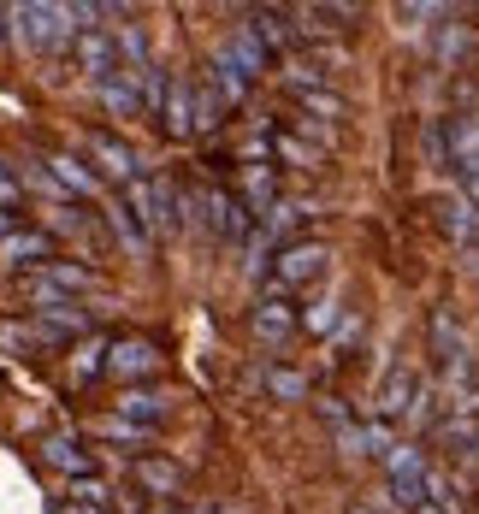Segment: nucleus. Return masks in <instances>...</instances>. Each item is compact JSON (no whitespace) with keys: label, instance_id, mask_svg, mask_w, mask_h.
<instances>
[{"label":"nucleus","instance_id":"3","mask_svg":"<svg viewBox=\"0 0 479 514\" xmlns=\"http://www.w3.org/2000/svg\"><path fill=\"white\" fill-rule=\"evenodd\" d=\"M326 243H284L273 260V290H308L314 278H326Z\"/></svg>","mask_w":479,"mask_h":514},{"label":"nucleus","instance_id":"2","mask_svg":"<svg viewBox=\"0 0 479 514\" xmlns=\"http://www.w3.org/2000/svg\"><path fill=\"white\" fill-rule=\"evenodd\" d=\"M125 201H131V213L142 219L148 237H172V231H178V207H184V195L172 190V178L142 172L137 184H125Z\"/></svg>","mask_w":479,"mask_h":514},{"label":"nucleus","instance_id":"28","mask_svg":"<svg viewBox=\"0 0 479 514\" xmlns=\"http://www.w3.org/2000/svg\"><path fill=\"white\" fill-rule=\"evenodd\" d=\"M12 201H24V178H18V166L0 160V207L12 213Z\"/></svg>","mask_w":479,"mask_h":514},{"label":"nucleus","instance_id":"25","mask_svg":"<svg viewBox=\"0 0 479 514\" xmlns=\"http://www.w3.org/2000/svg\"><path fill=\"white\" fill-rule=\"evenodd\" d=\"M302 325H308V331H332V325H338V302H332V296L308 302V308H302Z\"/></svg>","mask_w":479,"mask_h":514},{"label":"nucleus","instance_id":"36","mask_svg":"<svg viewBox=\"0 0 479 514\" xmlns=\"http://www.w3.org/2000/svg\"><path fill=\"white\" fill-rule=\"evenodd\" d=\"M474 461H479V455H474Z\"/></svg>","mask_w":479,"mask_h":514},{"label":"nucleus","instance_id":"9","mask_svg":"<svg viewBox=\"0 0 479 514\" xmlns=\"http://www.w3.org/2000/svg\"><path fill=\"white\" fill-rule=\"evenodd\" d=\"M414 396H420L414 373L409 367H391V373L379 379V396H373V420H409Z\"/></svg>","mask_w":479,"mask_h":514},{"label":"nucleus","instance_id":"20","mask_svg":"<svg viewBox=\"0 0 479 514\" xmlns=\"http://www.w3.org/2000/svg\"><path fill=\"white\" fill-rule=\"evenodd\" d=\"M261 385H267V396H278V402H308V373H296V367L267 361V367H261Z\"/></svg>","mask_w":479,"mask_h":514},{"label":"nucleus","instance_id":"19","mask_svg":"<svg viewBox=\"0 0 479 514\" xmlns=\"http://www.w3.org/2000/svg\"><path fill=\"white\" fill-rule=\"evenodd\" d=\"M107 225H113V237H119L131 255H148V231H142V219L131 213V201H125V195L107 207Z\"/></svg>","mask_w":479,"mask_h":514},{"label":"nucleus","instance_id":"15","mask_svg":"<svg viewBox=\"0 0 479 514\" xmlns=\"http://www.w3.org/2000/svg\"><path fill=\"white\" fill-rule=\"evenodd\" d=\"M42 166L54 172V184H60V190H71V195H101V184H95V172H89V166H83V160H77L71 148H60V154H48Z\"/></svg>","mask_w":479,"mask_h":514},{"label":"nucleus","instance_id":"12","mask_svg":"<svg viewBox=\"0 0 479 514\" xmlns=\"http://www.w3.org/2000/svg\"><path fill=\"white\" fill-rule=\"evenodd\" d=\"M89 154H95V160H101V172H107V178H119V184H137V178H142L137 154H131L119 136H107V130H95V136H89Z\"/></svg>","mask_w":479,"mask_h":514},{"label":"nucleus","instance_id":"35","mask_svg":"<svg viewBox=\"0 0 479 514\" xmlns=\"http://www.w3.org/2000/svg\"><path fill=\"white\" fill-rule=\"evenodd\" d=\"M190 514H207V509H190Z\"/></svg>","mask_w":479,"mask_h":514},{"label":"nucleus","instance_id":"22","mask_svg":"<svg viewBox=\"0 0 479 514\" xmlns=\"http://www.w3.org/2000/svg\"><path fill=\"white\" fill-rule=\"evenodd\" d=\"M273 160H284V166H296V172H314V166H320V148H308L302 136L278 130V136H273Z\"/></svg>","mask_w":479,"mask_h":514},{"label":"nucleus","instance_id":"24","mask_svg":"<svg viewBox=\"0 0 479 514\" xmlns=\"http://www.w3.org/2000/svg\"><path fill=\"white\" fill-rule=\"evenodd\" d=\"M290 95H296L308 113H320V119H338V113H343V101L332 95V89H290Z\"/></svg>","mask_w":479,"mask_h":514},{"label":"nucleus","instance_id":"32","mask_svg":"<svg viewBox=\"0 0 479 514\" xmlns=\"http://www.w3.org/2000/svg\"><path fill=\"white\" fill-rule=\"evenodd\" d=\"M414 514H456V509H444V503H420Z\"/></svg>","mask_w":479,"mask_h":514},{"label":"nucleus","instance_id":"21","mask_svg":"<svg viewBox=\"0 0 479 514\" xmlns=\"http://www.w3.org/2000/svg\"><path fill=\"white\" fill-rule=\"evenodd\" d=\"M36 320L48 337H71V331H89V314L83 308H71V302H54V308H36Z\"/></svg>","mask_w":479,"mask_h":514},{"label":"nucleus","instance_id":"11","mask_svg":"<svg viewBox=\"0 0 479 514\" xmlns=\"http://www.w3.org/2000/svg\"><path fill=\"white\" fill-rule=\"evenodd\" d=\"M0 266H54V237L48 231H12L6 243H0Z\"/></svg>","mask_w":479,"mask_h":514},{"label":"nucleus","instance_id":"10","mask_svg":"<svg viewBox=\"0 0 479 514\" xmlns=\"http://www.w3.org/2000/svg\"><path fill=\"white\" fill-rule=\"evenodd\" d=\"M296 325H302V320L290 314L284 290H273V284H267V290H261V302H255V337H261V343H284Z\"/></svg>","mask_w":479,"mask_h":514},{"label":"nucleus","instance_id":"17","mask_svg":"<svg viewBox=\"0 0 479 514\" xmlns=\"http://www.w3.org/2000/svg\"><path fill=\"white\" fill-rule=\"evenodd\" d=\"M160 125H166V136H196V83H172Z\"/></svg>","mask_w":479,"mask_h":514},{"label":"nucleus","instance_id":"26","mask_svg":"<svg viewBox=\"0 0 479 514\" xmlns=\"http://www.w3.org/2000/svg\"><path fill=\"white\" fill-rule=\"evenodd\" d=\"M66 497H71V503H89V509H107V503H113V491H107L101 479H77Z\"/></svg>","mask_w":479,"mask_h":514},{"label":"nucleus","instance_id":"29","mask_svg":"<svg viewBox=\"0 0 479 514\" xmlns=\"http://www.w3.org/2000/svg\"><path fill=\"white\" fill-rule=\"evenodd\" d=\"M0 349H12V355L24 349V355H30V349H36V337H30L24 325H0Z\"/></svg>","mask_w":479,"mask_h":514},{"label":"nucleus","instance_id":"27","mask_svg":"<svg viewBox=\"0 0 479 514\" xmlns=\"http://www.w3.org/2000/svg\"><path fill=\"white\" fill-rule=\"evenodd\" d=\"M219 113H225V101L202 83V89H196V130H213V125H219Z\"/></svg>","mask_w":479,"mask_h":514},{"label":"nucleus","instance_id":"30","mask_svg":"<svg viewBox=\"0 0 479 514\" xmlns=\"http://www.w3.org/2000/svg\"><path fill=\"white\" fill-rule=\"evenodd\" d=\"M54 514H107V509H89V503H71V497H66V503H60Z\"/></svg>","mask_w":479,"mask_h":514},{"label":"nucleus","instance_id":"33","mask_svg":"<svg viewBox=\"0 0 479 514\" xmlns=\"http://www.w3.org/2000/svg\"><path fill=\"white\" fill-rule=\"evenodd\" d=\"M0 18H12V6H0Z\"/></svg>","mask_w":479,"mask_h":514},{"label":"nucleus","instance_id":"13","mask_svg":"<svg viewBox=\"0 0 479 514\" xmlns=\"http://www.w3.org/2000/svg\"><path fill=\"white\" fill-rule=\"evenodd\" d=\"M95 89H101V107H107L113 119H142V113H148L131 71H119V77H107V83H95Z\"/></svg>","mask_w":479,"mask_h":514},{"label":"nucleus","instance_id":"1","mask_svg":"<svg viewBox=\"0 0 479 514\" xmlns=\"http://www.w3.org/2000/svg\"><path fill=\"white\" fill-rule=\"evenodd\" d=\"M12 30H18V42H30V48H42V54H66L77 48V18H71V6H48V0H24V6H12Z\"/></svg>","mask_w":479,"mask_h":514},{"label":"nucleus","instance_id":"8","mask_svg":"<svg viewBox=\"0 0 479 514\" xmlns=\"http://www.w3.org/2000/svg\"><path fill=\"white\" fill-rule=\"evenodd\" d=\"M42 461H48L54 473H66L71 485H77V479H95V461L77 444V432H48V438H42Z\"/></svg>","mask_w":479,"mask_h":514},{"label":"nucleus","instance_id":"31","mask_svg":"<svg viewBox=\"0 0 479 514\" xmlns=\"http://www.w3.org/2000/svg\"><path fill=\"white\" fill-rule=\"evenodd\" d=\"M6 237H12V213L0 207V243H6Z\"/></svg>","mask_w":479,"mask_h":514},{"label":"nucleus","instance_id":"7","mask_svg":"<svg viewBox=\"0 0 479 514\" xmlns=\"http://www.w3.org/2000/svg\"><path fill=\"white\" fill-rule=\"evenodd\" d=\"M426 331H432V355H438V361H444V367L456 373V367L468 361V337H462V314H456L450 302H438V308H432V325H426Z\"/></svg>","mask_w":479,"mask_h":514},{"label":"nucleus","instance_id":"4","mask_svg":"<svg viewBox=\"0 0 479 514\" xmlns=\"http://www.w3.org/2000/svg\"><path fill=\"white\" fill-rule=\"evenodd\" d=\"M166 367V355H160V343H148V337H119V343H107V373L113 379H154Z\"/></svg>","mask_w":479,"mask_h":514},{"label":"nucleus","instance_id":"18","mask_svg":"<svg viewBox=\"0 0 479 514\" xmlns=\"http://www.w3.org/2000/svg\"><path fill=\"white\" fill-rule=\"evenodd\" d=\"M207 89H213L225 107H243V101H249V77L225 60V54H213V65H207Z\"/></svg>","mask_w":479,"mask_h":514},{"label":"nucleus","instance_id":"5","mask_svg":"<svg viewBox=\"0 0 479 514\" xmlns=\"http://www.w3.org/2000/svg\"><path fill=\"white\" fill-rule=\"evenodd\" d=\"M213 54H225V60H231L237 71H243V77H249V83H255V77L267 71V60H273V48L261 42V30H255V24H237V30H231V36H225Z\"/></svg>","mask_w":479,"mask_h":514},{"label":"nucleus","instance_id":"34","mask_svg":"<svg viewBox=\"0 0 479 514\" xmlns=\"http://www.w3.org/2000/svg\"><path fill=\"white\" fill-rule=\"evenodd\" d=\"M148 514H172V509H148Z\"/></svg>","mask_w":479,"mask_h":514},{"label":"nucleus","instance_id":"16","mask_svg":"<svg viewBox=\"0 0 479 514\" xmlns=\"http://www.w3.org/2000/svg\"><path fill=\"white\" fill-rule=\"evenodd\" d=\"M131 473H137L142 491H154V497H178V491H184V467H178V461H160V455H148V461H137Z\"/></svg>","mask_w":479,"mask_h":514},{"label":"nucleus","instance_id":"23","mask_svg":"<svg viewBox=\"0 0 479 514\" xmlns=\"http://www.w3.org/2000/svg\"><path fill=\"white\" fill-rule=\"evenodd\" d=\"M95 438H107V444H148V426L107 414V420H95Z\"/></svg>","mask_w":479,"mask_h":514},{"label":"nucleus","instance_id":"14","mask_svg":"<svg viewBox=\"0 0 479 514\" xmlns=\"http://www.w3.org/2000/svg\"><path fill=\"white\" fill-rule=\"evenodd\" d=\"M166 414H172V396H166V390H125V396H119V420H137L148 432H154Z\"/></svg>","mask_w":479,"mask_h":514},{"label":"nucleus","instance_id":"6","mask_svg":"<svg viewBox=\"0 0 479 514\" xmlns=\"http://www.w3.org/2000/svg\"><path fill=\"white\" fill-rule=\"evenodd\" d=\"M71 54H77V65H83L95 83H107V77L125 71V60H119V36H107V30H83Z\"/></svg>","mask_w":479,"mask_h":514}]
</instances>
